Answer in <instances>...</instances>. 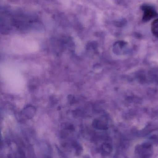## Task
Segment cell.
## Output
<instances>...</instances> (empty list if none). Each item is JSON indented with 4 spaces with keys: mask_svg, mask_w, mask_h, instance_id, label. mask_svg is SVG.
I'll list each match as a JSON object with an SVG mask.
<instances>
[{
    "mask_svg": "<svg viewBox=\"0 0 158 158\" xmlns=\"http://www.w3.org/2000/svg\"><path fill=\"white\" fill-rule=\"evenodd\" d=\"M152 31L155 36L158 38V19L154 20L152 24Z\"/></svg>",
    "mask_w": 158,
    "mask_h": 158,
    "instance_id": "cell-2",
    "label": "cell"
},
{
    "mask_svg": "<svg viewBox=\"0 0 158 158\" xmlns=\"http://www.w3.org/2000/svg\"><path fill=\"white\" fill-rule=\"evenodd\" d=\"M144 15L143 20L146 21H149L150 19L155 17L156 15V12L153 9L150 7H145L143 9Z\"/></svg>",
    "mask_w": 158,
    "mask_h": 158,
    "instance_id": "cell-1",
    "label": "cell"
}]
</instances>
